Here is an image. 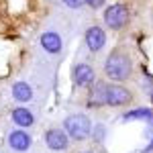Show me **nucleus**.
Here are the masks:
<instances>
[{"mask_svg":"<svg viewBox=\"0 0 153 153\" xmlns=\"http://www.w3.org/2000/svg\"><path fill=\"white\" fill-rule=\"evenodd\" d=\"M82 153H94V151H82Z\"/></svg>","mask_w":153,"mask_h":153,"instance_id":"obj_18","label":"nucleus"},{"mask_svg":"<svg viewBox=\"0 0 153 153\" xmlns=\"http://www.w3.org/2000/svg\"><path fill=\"white\" fill-rule=\"evenodd\" d=\"M45 145H47L51 151H68L70 149V135L65 133V129H57V127H53V129L45 131Z\"/></svg>","mask_w":153,"mask_h":153,"instance_id":"obj_6","label":"nucleus"},{"mask_svg":"<svg viewBox=\"0 0 153 153\" xmlns=\"http://www.w3.org/2000/svg\"><path fill=\"white\" fill-rule=\"evenodd\" d=\"M39 43H41V47L45 49V53H49V55H57L59 51L63 49V41H61L59 33H55V31H45L43 35L39 37Z\"/></svg>","mask_w":153,"mask_h":153,"instance_id":"obj_9","label":"nucleus"},{"mask_svg":"<svg viewBox=\"0 0 153 153\" xmlns=\"http://www.w3.org/2000/svg\"><path fill=\"white\" fill-rule=\"evenodd\" d=\"M129 19H131V10L125 2H112L110 6L104 8V14H102L104 27L110 31H123L129 25Z\"/></svg>","mask_w":153,"mask_h":153,"instance_id":"obj_3","label":"nucleus"},{"mask_svg":"<svg viewBox=\"0 0 153 153\" xmlns=\"http://www.w3.org/2000/svg\"><path fill=\"white\" fill-rule=\"evenodd\" d=\"M86 2V6H90L92 10H96V8H102V6H106V0H84Z\"/></svg>","mask_w":153,"mask_h":153,"instance_id":"obj_16","label":"nucleus"},{"mask_svg":"<svg viewBox=\"0 0 153 153\" xmlns=\"http://www.w3.org/2000/svg\"><path fill=\"white\" fill-rule=\"evenodd\" d=\"M63 129L70 135L71 141H86L92 137V120L82 112H74L70 117H65Z\"/></svg>","mask_w":153,"mask_h":153,"instance_id":"obj_2","label":"nucleus"},{"mask_svg":"<svg viewBox=\"0 0 153 153\" xmlns=\"http://www.w3.org/2000/svg\"><path fill=\"white\" fill-rule=\"evenodd\" d=\"M71 82H74L76 88L88 90V88L96 82L94 68H92L90 63H86V61H78V63H74V68H71Z\"/></svg>","mask_w":153,"mask_h":153,"instance_id":"obj_5","label":"nucleus"},{"mask_svg":"<svg viewBox=\"0 0 153 153\" xmlns=\"http://www.w3.org/2000/svg\"><path fill=\"white\" fill-rule=\"evenodd\" d=\"M61 2H63V4H65L68 8H74V10H78V8H82L84 4H86L84 0H61Z\"/></svg>","mask_w":153,"mask_h":153,"instance_id":"obj_15","label":"nucleus"},{"mask_svg":"<svg viewBox=\"0 0 153 153\" xmlns=\"http://www.w3.org/2000/svg\"><path fill=\"white\" fill-rule=\"evenodd\" d=\"M10 117H12V123H14L16 127H21V129H27V127H31V125L35 123V117H33V112H31L29 108H25V106L12 108Z\"/></svg>","mask_w":153,"mask_h":153,"instance_id":"obj_11","label":"nucleus"},{"mask_svg":"<svg viewBox=\"0 0 153 153\" xmlns=\"http://www.w3.org/2000/svg\"><path fill=\"white\" fill-rule=\"evenodd\" d=\"M135 100V96L127 86L117 82H106L104 88V106H110V108H120V106H127Z\"/></svg>","mask_w":153,"mask_h":153,"instance_id":"obj_4","label":"nucleus"},{"mask_svg":"<svg viewBox=\"0 0 153 153\" xmlns=\"http://www.w3.org/2000/svg\"><path fill=\"white\" fill-rule=\"evenodd\" d=\"M12 98L16 102H31L33 100V88L27 82L19 80V82L12 84Z\"/></svg>","mask_w":153,"mask_h":153,"instance_id":"obj_12","label":"nucleus"},{"mask_svg":"<svg viewBox=\"0 0 153 153\" xmlns=\"http://www.w3.org/2000/svg\"><path fill=\"white\" fill-rule=\"evenodd\" d=\"M84 41H86V47L90 49L92 53H98V51H102L106 45V33L102 27H98V25H92V27H88L86 29V33H84Z\"/></svg>","mask_w":153,"mask_h":153,"instance_id":"obj_7","label":"nucleus"},{"mask_svg":"<svg viewBox=\"0 0 153 153\" xmlns=\"http://www.w3.org/2000/svg\"><path fill=\"white\" fill-rule=\"evenodd\" d=\"M102 70H104V76L110 80V82L118 84V82L131 80L135 65H133V59H131L129 51L123 49V47H117V49H112V51L106 55Z\"/></svg>","mask_w":153,"mask_h":153,"instance_id":"obj_1","label":"nucleus"},{"mask_svg":"<svg viewBox=\"0 0 153 153\" xmlns=\"http://www.w3.org/2000/svg\"><path fill=\"white\" fill-rule=\"evenodd\" d=\"M151 151H153V139L149 141V145H147V147H145V149H143L141 153H151Z\"/></svg>","mask_w":153,"mask_h":153,"instance_id":"obj_17","label":"nucleus"},{"mask_svg":"<svg viewBox=\"0 0 153 153\" xmlns=\"http://www.w3.org/2000/svg\"><path fill=\"white\" fill-rule=\"evenodd\" d=\"M92 139H94L96 143H104V139H106V127L102 125V123H98V125L92 127Z\"/></svg>","mask_w":153,"mask_h":153,"instance_id":"obj_14","label":"nucleus"},{"mask_svg":"<svg viewBox=\"0 0 153 153\" xmlns=\"http://www.w3.org/2000/svg\"><path fill=\"white\" fill-rule=\"evenodd\" d=\"M104 88L106 82L102 80H96L90 88H88V106L92 108H98V106H104Z\"/></svg>","mask_w":153,"mask_h":153,"instance_id":"obj_10","label":"nucleus"},{"mask_svg":"<svg viewBox=\"0 0 153 153\" xmlns=\"http://www.w3.org/2000/svg\"><path fill=\"white\" fill-rule=\"evenodd\" d=\"M31 145H33V137H31L27 131H23L21 127L8 133V147H10L12 151L25 153V151L31 149Z\"/></svg>","mask_w":153,"mask_h":153,"instance_id":"obj_8","label":"nucleus"},{"mask_svg":"<svg viewBox=\"0 0 153 153\" xmlns=\"http://www.w3.org/2000/svg\"><path fill=\"white\" fill-rule=\"evenodd\" d=\"M123 123H133V120H145V123H153V110L151 108H133V110H127L123 114Z\"/></svg>","mask_w":153,"mask_h":153,"instance_id":"obj_13","label":"nucleus"}]
</instances>
